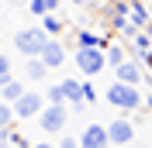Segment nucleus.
<instances>
[{
    "label": "nucleus",
    "instance_id": "obj_1",
    "mask_svg": "<svg viewBox=\"0 0 152 148\" xmlns=\"http://www.w3.org/2000/svg\"><path fill=\"white\" fill-rule=\"evenodd\" d=\"M104 96H107V103H111V107H118L121 114L142 110V93H138V86H132V83H118V79H114L111 90H107Z\"/></svg>",
    "mask_w": 152,
    "mask_h": 148
},
{
    "label": "nucleus",
    "instance_id": "obj_2",
    "mask_svg": "<svg viewBox=\"0 0 152 148\" xmlns=\"http://www.w3.org/2000/svg\"><path fill=\"white\" fill-rule=\"evenodd\" d=\"M35 117H38V124H42V131L59 134V131H66V124H69V107L66 103H45Z\"/></svg>",
    "mask_w": 152,
    "mask_h": 148
},
{
    "label": "nucleus",
    "instance_id": "obj_3",
    "mask_svg": "<svg viewBox=\"0 0 152 148\" xmlns=\"http://www.w3.org/2000/svg\"><path fill=\"white\" fill-rule=\"evenodd\" d=\"M48 38H52V35H45L42 24H38V28H21L18 35H14V48H18L21 55H38Z\"/></svg>",
    "mask_w": 152,
    "mask_h": 148
},
{
    "label": "nucleus",
    "instance_id": "obj_4",
    "mask_svg": "<svg viewBox=\"0 0 152 148\" xmlns=\"http://www.w3.org/2000/svg\"><path fill=\"white\" fill-rule=\"evenodd\" d=\"M76 69L83 76H100L107 69L104 48H76Z\"/></svg>",
    "mask_w": 152,
    "mask_h": 148
},
{
    "label": "nucleus",
    "instance_id": "obj_5",
    "mask_svg": "<svg viewBox=\"0 0 152 148\" xmlns=\"http://www.w3.org/2000/svg\"><path fill=\"white\" fill-rule=\"evenodd\" d=\"M42 107H45V96H42V93H31V90H24L18 100L10 103V110H14V117H18V120H31Z\"/></svg>",
    "mask_w": 152,
    "mask_h": 148
},
{
    "label": "nucleus",
    "instance_id": "obj_6",
    "mask_svg": "<svg viewBox=\"0 0 152 148\" xmlns=\"http://www.w3.org/2000/svg\"><path fill=\"white\" fill-rule=\"evenodd\" d=\"M104 131H107V145L124 148V145L135 141V124L128 117H118V120H111V124H104Z\"/></svg>",
    "mask_w": 152,
    "mask_h": 148
},
{
    "label": "nucleus",
    "instance_id": "obj_7",
    "mask_svg": "<svg viewBox=\"0 0 152 148\" xmlns=\"http://www.w3.org/2000/svg\"><path fill=\"white\" fill-rule=\"evenodd\" d=\"M38 59L45 62V69H59V65L66 62V41H59V38H48L45 45H42V52H38Z\"/></svg>",
    "mask_w": 152,
    "mask_h": 148
},
{
    "label": "nucleus",
    "instance_id": "obj_8",
    "mask_svg": "<svg viewBox=\"0 0 152 148\" xmlns=\"http://www.w3.org/2000/svg\"><path fill=\"white\" fill-rule=\"evenodd\" d=\"M114 79H118V83H132V86H138V83L145 79L142 62H128V59H121V62L114 65Z\"/></svg>",
    "mask_w": 152,
    "mask_h": 148
},
{
    "label": "nucleus",
    "instance_id": "obj_9",
    "mask_svg": "<svg viewBox=\"0 0 152 148\" xmlns=\"http://www.w3.org/2000/svg\"><path fill=\"white\" fill-rule=\"evenodd\" d=\"M80 148H111L107 145V131H104V124H86L83 128V134H80Z\"/></svg>",
    "mask_w": 152,
    "mask_h": 148
},
{
    "label": "nucleus",
    "instance_id": "obj_10",
    "mask_svg": "<svg viewBox=\"0 0 152 148\" xmlns=\"http://www.w3.org/2000/svg\"><path fill=\"white\" fill-rule=\"evenodd\" d=\"M128 14H132L128 24H135V28H149V10H145L142 0H128Z\"/></svg>",
    "mask_w": 152,
    "mask_h": 148
},
{
    "label": "nucleus",
    "instance_id": "obj_11",
    "mask_svg": "<svg viewBox=\"0 0 152 148\" xmlns=\"http://www.w3.org/2000/svg\"><path fill=\"white\" fill-rule=\"evenodd\" d=\"M24 76L35 79V83H42V79L48 76V69H45V62H42L38 55H28V62H24Z\"/></svg>",
    "mask_w": 152,
    "mask_h": 148
},
{
    "label": "nucleus",
    "instance_id": "obj_12",
    "mask_svg": "<svg viewBox=\"0 0 152 148\" xmlns=\"http://www.w3.org/2000/svg\"><path fill=\"white\" fill-rule=\"evenodd\" d=\"M21 93H24V83H21V79H7V83H0V100H4V103H14Z\"/></svg>",
    "mask_w": 152,
    "mask_h": 148
},
{
    "label": "nucleus",
    "instance_id": "obj_13",
    "mask_svg": "<svg viewBox=\"0 0 152 148\" xmlns=\"http://www.w3.org/2000/svg\"><path fill=\"white\" fill-rule=\"evenodd\" d=\"M42 31H45V35H52V38H59L62 31H66V21L56 17V14H42Z\"/></svg>",
    "mask_w": 152,
    "mask_h": 148
},
{
    "label": "nucleus",
    "instance_id": "obj_14",
    "mask_svg": "<svg viewBox=\"0 0 152 148\" xmlns=\"http://www.w3.org/2000/svg\"><path fill=\"white\" fill-rule=\"evenodd\" d=\"M59 4H62V0H28V10L35 14V17H42V14L59 10Z\"/></svg>",
    "mask_w": 152,
    "mask_h": 148
},
{
    "label": "nucleus",
    "instance_id": "obj_15",
    "mask_svg": "<svg viewBox=\"0 0 152 148\" xmlns=\"http://www.w3.org/2000/svg\"><path fill=\"white\" fill-rule=\"evenodd\" d=\"M59 90H62L66 103H76V100H80V79H73V76H66V79L59 83Z\"/></svg>",
    "mask_w": 152,
    "mask_h": 148
},
{
    "label": "nucleus",
    "instance_id": "obj_16",
    "mask_svg": "<svg viewBox=\"0 0 152 148\" xmlns=\"http://www.w3.org/2000/svg\"><path fill=\"white\" fill-rule=\"evenodd\" d=\"M14 124H18V117H14V110H10V103H4V100H0V131L14 128Z\"/></svg>",
    "mask_w": 152,
    "mask_h": 148
},
{
    "label": "nucleus",
    "instance_id": "obj_17",
    "mask_svg": "<svg viewBox=\"0 0 152 148\" xmlns=\"http://www.w3.org/2000/svg\"><path fill=\"white\" fill-rule=\"evenodd\" d=\"M104 59H107V65H111V69H114V65H118V62H121V59H124L121 45H107V48H104Z\"/></svg>",
    "mask_w": 152,
    "mask_h": 148
},
{
    "label": "nucleus",
    "instance_id": "obj_18",
    "mask_svg": "<svg viewBox=\"0 0 152 148\" xmlns=\"http://www.w3.org/2000/svg\"><path fill=\"white\" fill-rule=\"evenodd\" d=\"M149 45H152L149 31H135V52H149Z\"/></svg>",
    "mask_w": 152,
    "mask_h": 148
},
{
    "label": "nucleus",
    "instance_id": "obj_19",
    "mask_svg": "<svg viewBox=\"0 0 152 148\" xmlns=\"http://www.w3.org/2000/svg\"><path fill=\"white\" fill-rule=\"evenodd\" d=\"M10 69H14V65H10V55H7V52H0V83H7V79H10Z\"/></svg>",
    "mask_w": 152,
    "mask_h": 148
},
{
    "label": "nucleus",
    "instance_id": "obj_20",
    "mask_svg": "<svg viewBox=\"0 0 152 148\" xmlns=\"http://www.w3.org/2000/svg\"><path fill=\"white\" fill-rule=\"evenodd\" d=\"M45 103H66V96H62V90H59V83L45 90Z\"/></svg>",
    "mask_w": 152,
    "mask_h": 148
},
{
    "label": "nucleus",
    "instance_id": "obj_21",
    "mask_svg": "<svg viewBox=\"0 0 152 148\" xmlns=\"http://www.w3.org/2000/svg\"><path fill=\"white\" fill-rule=\"evenodd\" d=\"M56 148H80V141L73 138V134H62V138H59V145Z\"/></svg>",
    "mask_w": 152,
    "mask_h": 148
},
{
    "label": "nucleus",
    "instance_id": "obj_22",
    "mask_svg": "<svg viewBox=\"0 0 152 148\" xmlns=\"http://www.w3.org/2000/svg\"><path fill=\"white\" fill-rule=\"evenodd\" d=\"M142 65L149 69V76H152V45H149V52H145V59H142Z\"/></svg>",
    "mask_w": 152,
    "mask_h": 148
},
{
    "label": "nucleus",
    "instance_id": "obj_23",
    "mask_svg": "<svg viewBox=\"0 0 152 148\" xmlns=\"http://www.w3.org/2000/svg\"><path fill=\"white\" fill-rule=\"evenodd\" d=\"M31 148H56L52 141H38V145H31Z\"/></svg>",
    "mask_w": 152,
    "mask_h": 148
},
{
    "label": "nucleus",
    "instance_id": "obj_24",
    "mask_svg": "<svg viewBox=\"0 0 152 148\" xmlns=\"http://www.w3.org/2000/svg\"><path fill=\"white\" fill-rule=\"evenodd\" d=\"M0 148H10V145H7V138H4V134H0Z\"/></svg>",
    "mask_w": 152,
    "mask_h": 148
},
{
    "label": "nucleus",
    "instance_id": "obj_25",
    "mask_svg": "<svg viewBox=\"0 0 152 148\" xmlns=\"http://www.w3.org/2000/svg\"><path fill=\"white\" fill-rule=\"evenodd\" d=\"M149 107H152V93H149Z\"/></svg>",
    "mask_w": 152,
    "mask_h": 148
},
{
    "label": "nucleus",
    "instance_id": "obj_26",
    "mask_svg": "<svg viewBox=\"0 0 152 148\" xmlns=\"http://www.w3.org/2000/svg\"><path fill=\"white\" fill-rule=\"evenodd\" d=\"M0 45H4V38H0Z\"/></svg>",
    "mask_w": 152,
    "mask_h": 148
}]
</instances>
